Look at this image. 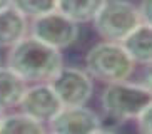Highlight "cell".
<instances>
[{"label":"cell","mask_w":152,"mask_h":134,"mask_svg":"<svg viewBox=\"0 0 152 134\" xmlns=\"http://www.w3.org/2000/svg\"><path fill=\"white\" fill-rule=\"evenodd\" d=\"M92 22L105 42L122 44L142 24V18L139 9L127 0H105Z\"/></svg>","instance_id":"obj_3"},{"label":"cell","mask_w":152,"mask_h":134,"mask_svg":"<svg viewBox=\"0 0 152 134\" xmlns=\"http://www.w3.org/2000/svg\"><path fill=\"white\" fill-rule=\"evenodd\" d=\"M18 106L22 107L23 114H27L28 117L42 124L50 122L64 107L50 84H35L32 87H27Z\"/></svg>","instance_id":"obj_7"},{"label":"cell","mask_w":152,"mask_h":134,"mask_svg":"<svg viewBox=\"0 0 152 134\" xmlns=\"http://www.w3.org/2000/svg\"><path fill=\"white\" fill-rule=\"evenodd\" d=\"M94 134H114V133H110V131H104V129H99V131H95Z\"/></svg>","instance_id":"obj_19"},{"label":"cell","mask_w":152,"mask_h":134,"mask_svg":"<svg viewBox=\"0 0 152 134\" xmlns=\"http://www.w3.org/2000/svg\"><path fill=\"white\" fill-rule=\"evenodd\" d=\"M7 67L25 82L49 84L62 69V55L60 50L28 35L10 49Z\"/></svg>","instance_id":"obj_1"},{"label":"cell","mask_w":152,"mask_h":134,"mask_svg":"<svg viewBox=\"0 0 152 134\" xmlns=\"http://www.w3.org/2000/svg\"><path fill=\"white\" fill-rule=\"evenodd\" d=\"M10 2H12V0H0V10L10 7Z\"/></svg>","instance_id":"obj_18"},{"label":"cell","mask_w":152,"mask_h":134,"mask_svg":"<svg viewBox=\"0 0 152 134\" xmlns=\"http://www.w3.org/2000/svg\"><path fill=\"white\" fill-rule=\"evenodd\" d=\"M139 12H140L142 24H147V25L152 27V0H142V4L139 7Z\"/></svg>","instance_id":"obj_16"},{"label":"cell","mask_w":152,"mask_h":134,"mask_svg":"<svg viewBox=\"0 0 152 134\" xmlns=\"http://www.w3.org/2000/svg\"><path fill=\"white\" fill-rule=\"evenodd\" d=\"M49 126L52 134H94L100 129V119L85 106L62 107Z\"/></svg>","instance_id":"obj_8"},{"label":"cell","mask_w":152,"mask_h":134,"mask_svg":"<svg viewBox=\"0 0 152 134\" xmlns=\"http://www.w3.org/2000/svg\"><path fill=\"white\" fill-rule=\"evenodd\" d=\"M140 85L152 94V64H149V66L144 67L142 77H140Z\"/></svg>","instance_id":"obj_17"},{"label":"cell","mask_w":152,"mask_h":134,"mask_svg":"<svg viewBox=\"0 0 152 134\" xmlns=\"http://www.w3.org/2000/svg\"><path fill=\"white\" fill-rule=\"evenodd\" d=\"M124 49L135 64H152V27L140 24L127 39L122 42Z\"/></svg>","instance_id":"obj_10"},{"label":"cell","mask_w":152,"mask_h":134,"mask_svg":"<svg viewBox=\"0 0 152 134\" xmlns=\"http://www.w3.org/2000/svg\"><path fill=\"white\" fill-rule=\"evenodd\" d=\"M10 5L25 18H39L47 13L57 12V0H12Z\"/></svg>","instance_id":"obj_14"},{"label":"cell","mask_w":152,"mask_h":134,"mask_svg":"<svg viewBox=\"0 0 152 134\" xmlns=\"http://www.w3.org/2000/svg\"><path fill=\"white\" fill-rule=\"evenodd\" d=\"M2 119H4V112H2V109H0V124H2Z\"/></svg>","instance_id":"obj_20"},{"label":"cell","mask_w":152,"mask_h":134,"mask_svg":"<svg viewBox=\"0 0 152 134\" xmlns=\"http://www.w3.org/2000/svg\"><path fill=\"white\" fill-rule=\"evenodd\" d=\"M49 84L64 107L85 106L94 91L92 77L85 71L74 67H62Z\"/></svg>","instance_id":"obj_5"},{"label":"cell","mask_w":152,"mask_h":134,"mask_svg":"<svg viewBox=\"0 0 152 134\" xmlns=\"http://www.w3.org/2000/svg\"><path fill=\"white\" fill-rule=\"evenodd\" d=\"M79 27L70 18L62 15L60 12L47 13L44 17L34 18L30 25V35L39 39L40 42L60 50L72 45L77 39Z\"/></svg>","instance_id":"obj_6"},{"label":"cell","mask_w":152,"mask_h":134,"mask_svg":"<svg viewBox=\"0 0 152 134\" xmlns=\"http://www.w3.org/2000/svg\"><path fill=\"white\" fill-rule=\"evenodd\" d=\"M27 91V82L10 67H0V109L18 106Z\"/></svg>","instance_id":"obj_11"},{"label":"cell","mask_w":152,"mask_h":134,"mask_svg":"<svg viewBox=\"0 0 152 134\" xmlns=\"http://www.w3.org/2000/svg\"><path fill=\"white\" fill-rule=\"evenodd\" d=\"M27 18L12 5L0 10V47L12 49L27 37Z\"/></svg>","instance_id":"obj_9"},{"label":"cell","mask_w":152,"mask_h":134,"mask_svg":"<svg viewBox=\"0 0 152 134\" xmlns=\"http://www.w3.org/2000/svg\"><path fill=\"white\" fill-rule=\"evenodd\" d=\"M0 134H47L42 122L28 117L27 114L4 116L0 124Z\"/></svg>","instance_id":"obj_13"},{"label":"cell","mask_w":152,"mask_h":134,"mask_svg":"<svg viewBox=\"0 0 152 134\" xmlns=\"http://www.w3.org/2000/svg\"><path fill=\"white\" fill-rule=\"evenodd\" d=\"M137 127L140 134H152V102L145 111L139 116Z\"/></svg>","instance_id":"obj_15"},{"label":"cell","mask_w":152,"mask_h":134,"mask_svg":"<svg viewBox=\"0 0 152 134\" xmlns=\"http://www.w3.org/2000/svg\"><path fill=\"white\" fill-rule=\"evenodd\" d=\"M100 102L105 116L122 122L129 119H139V116L151 106L152 94L140 84L115 82L107 84Z\"/></svg>","instance_id":"obj_4"},{"label":"cell","mask_w":152,"mask_h":134,"mask_svg":"<svg viewBox=\"0 0 152 134\" xmlns=\"http://www.w3.org/2000/svg\"><path fill=\"white\" fill-rule=\"evenodd\" d=\"M105 0H57V12L75 24L94 20Z\"/></svg>","instance_id":"obj_12"},{"label":"cell","mask_w":152,"mask_h":134,"mask_svg":"<svg viewBox=\"0 0 152 134\" xmlns=\"http://www.w3.org/2000/svg\"><path fill=\"white\" fill-rule=\"evenodd\" d=\"M135 62L130 59L122 44L115 42H100L87 52L85 67L87 74L105 84L127 82Z\"/></svg>","instance_id":"obj_2"}]
</instances>
